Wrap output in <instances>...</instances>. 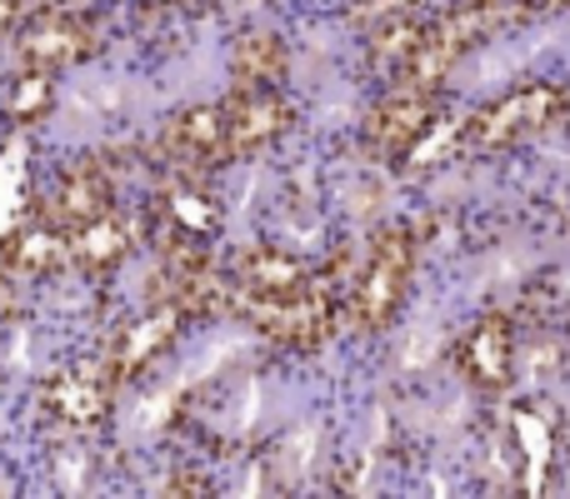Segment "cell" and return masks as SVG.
<instances>
[{"label":"cell","instance_id":"5bb4252c","mask_svg":"<svg viewBox=\"0 0 570 499\" xmlns=\"http://www.w3.org/2000/svg\"><path fill=\"white\" fill-rule=\"evenodd\" d=\"M291 50L276 30H240L230 46V80L236 86H285Z\"/></svg>","mask_w":570,"mask_h":499},{"label":"cell","instance_id":"3957f363","mask_svg":"<svg viewBox=\"0 0 570 499\" xmlns=\"http://www.w3.org/2000/svg\"><path fill=\"white\" fill-rule=\"evenodd\" d=\"M411 275H415V236L405 226H385L365 250L355 280L345 285V325L355 335L385 330L401 315Z\"/></svg>","mask_w":570,"mask_h":499},{"label":"cell","instance_id":"7402d4cb","mask_svg":"<svg viewBox=\"0 0 570 499\" xmlns=\"http://www.w3.org/2000/svg\"><path fill=\"white\" fill-rule=\"evenodd\" d=\"M535 10H570V0H535Z\"/></svg>","mask_w":570,"mask_h":499},{"label":"cell","instance_id":"ac0fdd59","mask_svg":"<svg viewBox=\"0 0 570 499\" xmlns=\"http://www.w3.org/2000/svg\"><path fill=\"white\" fill-rule=\"evenodd\" d=\"M50 100H56V96H50V76H46V70H30V76L16 86V100H10V116H16L20 126H26V120L36 126V120L50 110Z\"/></svg>","mask_w":570,"mask_h":499},{"label":"cell","instance_id":"7a4b0ae2","mask_svg":"<svg viewBox=\"0 0 570 499\" xmlns=\"http://www.w3.org/2000/svg\"><path fill=\"white\" fill-rule=\"evenodd\" d=\"M515 16H531V10H525L521 0H455V6H445L441 16L425 20L421 46H415L411 66H405L395 80H415V86L441 90V80L451 76L475 46H485L495 30L511 26Z\"/></svg>","mask_w":570,"mask_h":499},{"label":"cell","instance_id":"e0dca14e","mask_svg":"<svg viewBox=\"0 0 570 499\" xmlns=\"http://www.w3.org/2000/svg\"><path fill=\"white\" fill-rule=\"evenodd\" d=\"M421 36H425V16H421V10H405V16L375 20V26H371V66L401 76V70L411 66Z\"/></svg>","mask_w":570,"mask_h":499},{"label":"cell","instance_id":"8992f818","mask_svg":"<svg viewBox=\"0 0 570 499\" xmlns=\"http://www.w3.org/2000/svg\"><path fill=\"white\" fill-rule=\"evenodd\" d=\"M435 116H441V96L431 86H415V80H395L381 100H375L371 120H365V146L375 160L395 166L405 160L425 136H431Z\"/></svg>","mask_w":570,"mask_h":499},{"label":"cell","instance_id":"4fadbf2b","mask_svg":"<svg viewBox=\"0 0 570 499\" xmlns=\"http://www.w3.org/2000/svg\"><path fill=\"white\" fill-rule=\"evenodd\" d=\"M60 260H70V236L50 226L46 216H40L36 226L16 230V236L0 246V265L16 270L20 280H40V275H50Z\"/></svg>","mask_w":570,"mask_h":499},{"label":"cell","instance_id":"2e32d148","mask_svg":"<svg viewBox=\"0 0 570 499\" xmlns=\"http://www.w3.org/2000/svg\"><path fill=\"white\" fill-rule=\"evenodd\" d=\"M130 255V226L110 210V216L90 220V226H80L76 236H70V265H80L86 275H110L120 270Z\"/></svg>","mask_w":570,"mask_h":499},{"label":"cell","instance_id":"277c9868","mask_svg":"<svg viewBox=\"0 0 570 499\" xmlns=\"http://www.w3.org/2000/svg\"><path fill=\"white\" fill-rule=\"evenodd\" d=\"M96 46H100V30H96V20H90L86 0H30V16L16 40L20 66L46 70V76L90 60Z\"/></svg>","mask_w":570,"mask_h":499},{"label":"cell","instance_id":"30bf717a","mask_svg":"<svg viewBox=\"0 0 570 499\" xmlns=\"http://www.w3.org/2000/svg\"><path fill=\"white\" fill-rule=\"evenodd\" d=\"M180 320H186V310H180L176 300H156L146 315H136L130 325H120V330H116L110 355H106V370L116 375V380L140 375L150 360H156V355H166L170 345H176Z\"/></svg>","mask_w":570,"mask_h":499},{"label":"cell","instance_id":"8fae6325","mask_svg":"<svg viewBox=\"0 0 570 499\" xmlns=\"http://www.w3.org/2000/svg\"><path fill=\"white\" fill-rule=\"evenodd\" d=\"M455 365H461V375L471 385H481V390H501L515 370L511 320H505V315H485V320H475L471 330L461 335V345H455Z\"/></svg>","mask_w":570,"mask_h":499},{"label":"cell","instance_id":"7c38bea8","mask_svg":"<svg viewBox=\"0 0 570 499\" xmlns=\"http://www.w3.org/2000/svg\"><path fill=\"white\" fill-rule=\"evenodd\" d=\"M110 390H116V375L110 370H60L40 385V410L56 415L66 425H100L110 410Z\"/></svg>","mask_w":570,"mask_h":499},{"label":"cell","instance_id":"ba28073f","mask_svg":"<svg viewBox=\"0 0 570 499\" xmlns=\"http://www.w3.org/2000/svg\"><path fill=\"white\" fill-rule=\"evenodd\" d=\"M226 130H230V156L246 160L256 150L276 146L291 130V100L281 96V86H236L226 100Z\"/></svg>","mask_w":570,"mask_h":499},{"label":"cell","instance_id":"9a60e30c","mask_svg":"<svg viewBox=\"0 0 570 499\" xmlns=\"http://www.w3.org/2000/svg\"><path fill=\"white\" fill-rule=\"evenodd\" d=\"M230 280L246 285V290H266V295H281V290H301L311 285V265H301L291 250H276V246H246L236 255V270Z\"/></svg>","mask_w":570,"mask_h":499},{"label":"cell","instance_id":"d6986e66","mask_svg":"<svg viewBox=\"0 0 570 499\" xmlns=\"http://www.w3.org/2000/svg\"><path fill=\"white\" fill-rule=\"evenodd\" d=\"M405 10H421V0H355V26H365V30H371L375 20L405 16Z\"/></svg>","mask_w":570,"mask_h":499},{"label":"cell","instance_id":"52a82bcc","mask_svg":"<svg viewBox=\"0 0 570 499\" xmlns=\"http://www.w3.org/2000/svg\"><path fill=\"white\" fill-rule=\"evenodd\" d=\"M160 150L176 160L186 176H206V170L226 166L230 156V130H226V106H190L166 120L160 130Z\"/></svg>","mask_w":570,"mask_h":499},{"label":"cell","instance_id":"5b68a950","mask_svg":"<svg viewBox=\"0 0 570 499\" xmlns=\"http://www.w3.org/2000/svg\"><path fill=\"white\" fill-rule=\"evenodd\" d=\"M566 110H570V100L561 86H521V90H511V96L475 110V116L465 120L461 140H465V150H505V146H515V140L546 130L551 120H561Z\"/></svg>","mask_w":570,"mask_h":499},{"label":"cell","instance_id":"6da1fadb","mask_svg":"<svg viewBox=\"0 0 570 499\" xmlns=\"http://www.w3.org/2000/svg\"><path fill=\"white\" fill-rule=\"evenodd\" d=\"M226 305L250 330H261L276 345H291V350H315V345H325L345 325V285H335L331 275H315L311 285L281 290V295L246 290V285L230 280Z\"/></svg>","mask_w":570,"mask_h":499},{"label":"cell","instance_id":"44dd1931","mask_svg":"<svg viewBox=\"0 0 570 499\" xmlns=\"http://www.w3.org/2000/svg\"><path fill=\"white\" fill-rule=\"evenodd\" d=\"M170 495H210L206 475H180V480H170Z\"/></svg>","mask_w":570,"mask_h":499},{"label":"cell","instance_id":"9c48e42d","mask_svg":"<svg viewBox=\"0 0 570 499\" xmlns=\"http://www.w3.org/2000/svg\"><path fill=\"white\" fill-rule=\"evenodd\" d=\"M110 210H116V186H110V176L96 166V160H76V166H66L56 176V186H50L40 216H46L56 230L76 236L80 226L110 216Z\"/></svg>","mask_w":570,"mask_h":499},{"label":"cell","instance_id":"ffe728a7","mask_svg":"<svg viewBox=\"0 0 570 499\" xmlns=\"http://www.w3.org/2000/svg\"><path fill=\"white\" fill-rule=\"evenodd\" d=\"M30 0H0V36H6V30H20L26 26V16H30Z\"/></svg>","mask_w":570,"mask_h":499}]
</instances>
